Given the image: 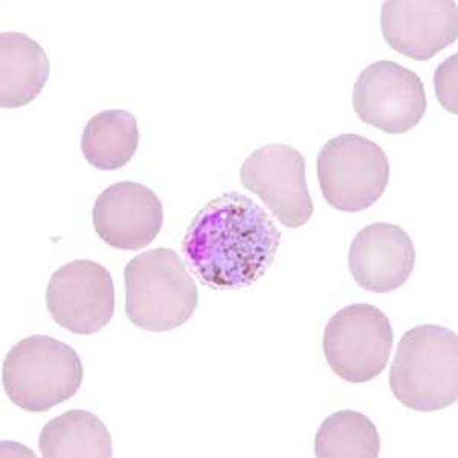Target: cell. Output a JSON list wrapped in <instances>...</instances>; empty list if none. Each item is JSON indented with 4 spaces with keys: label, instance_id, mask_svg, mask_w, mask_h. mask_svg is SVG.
<instances>
[{
    "label": "cell",
    "instance_id": "10",
    "mask_svg": "<svg viewBox=\"0 0 458 458\" xmlns=\"http://www.w3.org/2000/svg\"><path fill=\"white\" fill-rule=\"evenodd\" d=\"M380 30L397 53L417 62L431 60L457 40V2L388 0L380 11Z\"/></svg>",
    "mask_w": 458,
    "mask_h": 458
},
{
    "label": "cell",
    "instance_id": "13",
    "mask_svg": "<svg viewBox=\"0 0 458 458\" xmlns=\"http://www.w3.org/2000/svg\"><path fill=\"white\" fill-rule=\"evenodd\" d=\"M51 72V63L31 37L21 32L0 34V106L16 109L40 95Z\"/></svg>",
    "mask_w": 458,
    "mask_h": 458
},
{
    "label": "cell",
    "instance_id": "8",
    "mask_svg": "<svg viewBox=\"0 0 458 458\" xmlns=\"http://www.w3.org/2000/svg\"><path fill=\"white\" fill-rule=\"evenodd\" d=\"M240 181L286 228H300L312 217L306 161L297 148L286 144L261 147L246 157Z\"/></svg>",
    "mask_w": 458,
    "mask_h": 458
},
{
    "label": "cell",
    "instance_id": "9",
    "mask_svg": "<svg viewBox=\"0 0 458 458\" xmlns=\"http://www.w3.org/2000/svg\"><path fill=\"white\" fill-rule=\"evenodd\" d=\"M47 306L60 327L75 335L97 334L114 317L112 276L92 260L66 263L47 283Z\"/></svg>",
    "mask_w": 458,
    "mask_h": 458
},
{
    "label": "cell",
    "instance_id": "14",
    "mask_svg": "<svg viewBox=\"0 0 458 458\" xmlns=\"http://www.w3.org/2000/svg\"><path fill=\"white\" fill-rule=\"evenodd\" d=\"M45 458H110L112 437L98 417L83 410L63 412L47 422L38 437Z\"/></svg>",
    "mask_w": 458,
    "mask_h": 458
},
{
    "label": "cell",
    "instance_id": "3",
    "mask_svg": "<svg viewBox=\"0 0 458 458\" xmlns=\"http://www.w3.org/2000/svg\"><path fill=\"white\" fill-rule=\"evenodd\" d=\"M125 315L147 332H170L193 317L199 291L176 252L157 248L131 259L124 269Z\"/></svg>",
    "mask_w": 458,
    "mask_h": 458
},
{
    "label": "cell",
    "instance_id": "1",
    "mask_svg": "<svg viewBox=\"0 0 458 458\" xmlns=\"http://www.w3.org/2000/svg\"><path fill=\"white\" fill-rule=\"evenodd\" d=\"M282 233L260 205L231 191L207 203L183 239L187 266L203 286L239 291L259 282L276 260Z\"/></svg>",
    "mask_w": 458,
    "mask_h": 458
},
{
    "label": "cell",
    "instance_id": "11",
    "mask_svg": "<svg viewBox=\"0 0 458 458\" xmlns=\"http://www.w3.org/2000/svg\"><path fill=\"white\" fill-rule=\"evenodd\" d=\"M99 239L116 250H140L161 233L164 208L157 193L141 183H114L99 194L92 211Z\"/></svg>",
    "mask_w": 458,
    "mask_h": 458
},
{
    "label": "cell",
    "instance_id": "4",
    "mask_svg": "<svg viewBox=\"0 0 458 458\" xmlns=\"http://www.w3.org/2000/svg\"><path fill=\"white\" fill-rule=\"evenodd\" d=\"M83 373L79 353L71 345L34 335L6 354L2 386L14 405L28 412H45L77 394Z\"/></svg>",
    "mask_w": 458,
    "mask_h": 458
},
{
    "label": "cell",
    "instance_id": "5",
    "mask_svg": "<svg viewBox=\"0 0 458 458\" xmlns=\"http://www.w3.org/2000/svg\"><path fill=\"white\" fill-rule=\"evenodd\" d=\"M317 172L326 202L344 213L370 208L390 182L386 151L354 133L336 136L324 144L318 155Z\"/></svg>",
    "mask_w": 458,
    "mask_h": 458
},
{
    "label": "cell",
    "instance_id": "7",
    "mask_svg": "<svg viewBox=\"0 0 458 458\" xmlns=\"http://www.w3.org/2000/svg\"><path fill=\"white\" fill-rule=\"evenodd\" d=\"M353 107L365 124L388 135L411 131L427 112L422 80L408 68L380 60L360 73L353 88Z\"/></svg>",
    "mask_w": 458,
    "mask_h": 458
},
{
    "label": "cell",
    "instance_id": "12",
    "mask_svg": "<svg viewBox=\"0 0 458 458\" xmlns=\"http://www.w3.org/2000/svg\"><path fill=\"white\" fill-rule=\"evenodd\" d=\"M414 265L416 250L411 237L397 225H369L360 229L350 246V272L365 291H396L408 282Z\"/></svg>",
    "mask_w": 458,
    "mask_h": 458
},
{
    "label": "cell",
    "instance_id": "15",
    "mask_svg": "<svg viewBox=\"0 0 458 458\" xmlns=\"http://www.w3.org/2000/svg\"><path fill=\"white\" fill-rule=\"evenodd\" d=\"M138 146V123L127 110L99 112L89 120L81 136V151L86 161L105 172L127 165L135 157Z\"/></svg>",
    "mask_w": 458,
    "mask_h": 458
},
{
    "label": "cell",
    "instance_id": "6",
    "mask_svg": "<svg viewBox=\"0 0 458 458\" xmlns=\"http://www.w3.org/2000/svg\"><path fill=\"white\" fill-rule=\"evenodd\" d=\"M394 344L390 319L370 304H352L330 318L323 352L335 375L352 384L370 382L386 370Z\"/></svg>",
    "mask_w": 458,
    "mask_h": 458
},
{
    "label": "cell",
    "instance_id": "16",
    "mask_svg": "<svg viewBox=\"0 0 458 458\" xmlns=\"http://www.w3.org/2000/svg\"><path fill=\"white\" fill-rule=\"evenodd\" d=\"M380 453L379 432L375 423L360 412H334L315 436L318 458H377Z\"/></svg>",
    "mask_w": 458,
    "mask_h": 458
},
{
    "label": "cell",
    "instance_id": "17",
    "mask_svg": "<svg viewBox=\"0 0 458 458\" xmlns=\"http://www.w3.org/2000/svg\"><path fill=\"white\" fill-rule=\"evenodd\" d=\"M457 64L458 55L454 54L438 66L436 77H434V86L437 90L438 101L451 114L458 112Z\"/></svg>",
    "mask_w": 458,
    "mask_h": 458
},
{
    "label": "cell",
    "instance_id": "2",
    "mask_svg": "<svg viewBox=\"0 0 458 458\" xmlns=\"http://www.w3.org/2000/svg\"><path fill=\"white\" fill-rule=\"evenodd\" d=\"M393 394L414 411H440L458 399L457 334L440 326L408 330L390 371Z\"/></svg>",
    "mask_w": 458,
    "mask_h": 458
}]
</instances>
